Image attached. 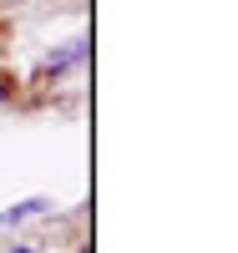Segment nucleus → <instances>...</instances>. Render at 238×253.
Instances as JSON below:
<instances>
[{"label": "nucleus", "instance_id": "f257e3e1", "mask_svg": "<svg viewBox=\"0 0 238 253\" xmlns=\"http://www.w3.org/2000/svg\"><path fill=\"white\" fill-rule=\"evenodd\" d=\"M41 208H46L41 198H31V203H15L10 213H5V223H20V218H31V213H41Z\"/></svg>", "mask_w": 238, "mask_h": 253}]
</instances>
